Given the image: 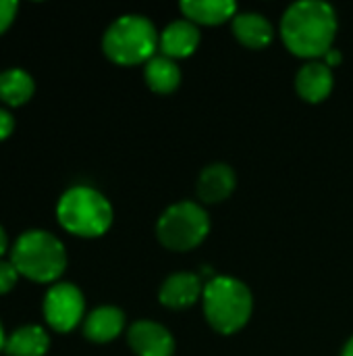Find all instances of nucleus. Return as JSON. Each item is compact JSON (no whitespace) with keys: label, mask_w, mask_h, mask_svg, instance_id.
<instances>
[{"label":"nucleus","mask_w":353,"mask_h":356,"mask_svg":"<svg viewBox=\"0 0 353 356\" xmlns=\"http://www.w3.org/2000/svg\"><path fill=\"white\" fill-rule=\"evenodd\" d=\"M231 29L235 40L250 50H262L275 40V27L262 13H237Z\"/></svg>","instance_id":"obj_14"},{"label":"nucleus","mask_w":353,"mask_h":356,"mask_svg":"<svg viewBox=\"0 0 353 356\" xmlns=\"http://www.w3.org/2000/svg\"><path fill=\"white\" fill-rule=\"evenodd\" d=\"M327 67H331V69H335V67H339L341 65V60H343V56H341V52L337 50V48H333V50H329L322 58H320Z\"/></svg>","instance_id":"obj_22"},{"label":"nucleus","mask_w":353,"mask_h":356,"mask_svg":"<svg viewBox=\"0 0 353 356\" xmlns=\"http://www.w3.org/2000/svg\"><path fill=\"white\" fill-rule=\"evenodd\" d=\"M125 330V313L119 307L104 305L83 319V336L94 344H108Z\"/></svg>","instance_id":"obj_13"},{"label":"nucleus","mask_w":353,"mask_h":356,"mask_svg":"<svg viewBox=\"0 0 353 356\" xmlns=\"http://www.w3.org/2000/svg\"><path fill=\"white\" fill-rule=\"evenodd\" d=\"M19 10V2L15 0H0V35L12 25Z\"/></svg>","instance_id":"obj_20"},{"label":"nucleus","mask_w":353,"mask_h":356,"mask_svg":"<svg viewBox=\"0 0 353 356\" xmlns=\"http://www.w3.org/2000/svg\"><path fill=\"white\" fill-rule=\"evenodd\" d=\"M33 92H35V81L25 69L10 67L0 73V100L6 106L17 108L27 104Z\"/></svg>","instance_id":"obj_18"},{"label":"nucleus","mask_w":353,"mask_h":356,"mask_svg":"<svg viewBox=\"0 0 353 356\" xmlns=\"http://www.w3.org/2000/svg\"><path fill=\"white\" fill-rule=\"evenodd\" d=\"M42 311L50 330L58 334H69L85 317L83 292L71 282H56L48 288Z\"/></svg>","instance_id":"obj_7"},{"label":"nucleus","mask_w":353,"mask_h":356,"mask_svg":"<svg viewBox=\"0 0 353 356\" xmlns=\"http://www.w3.org/2000/svg\"><path fill=\"white\" fill-rule=\"evenodd\" d=\"M50 348V336L42 325H23L6 336L4 355L44 356Z\"/></svg>","instance_id":"obj_17"},{"label":"nucleus","mask_w":353,"mask_h":356,"mask_svg":"<svg viewBox=\"0 0 353 356\" xmlns=\"http://www.w3.org/2000/svg\"><path fill=\"white\" fill-rule=\"evenodd\" d=\"M237 188V173L227 163L206 165L196 181V196L200 204H221L231 198Z\"/></svg>","instance_id":"obj_10"},{"label":"nucleus","mask_w":353,"mask_h":356,"mask_svg":"<svg viewBox=\"0 0 353 356\" xmlns=\"http://www.w3.org/2000/svg\"><path fill=\"white\" fill-rule=\"evenodd\" d=\"M127 344L135 356H173L177 350L171 330L150 319H139L127 330Z\"/></svg>","instance_id":"obj_8"},{"label":"nucleus","mask_w":353,"mask_h":356,"mask_svg":"<svg viewBox=\"0 0 353 356\" xmlns=\"http://www.w3.org/2000/svg\"><path fill=\"white\" fill-rule=\"evenodd\" d=\"M183 73L177 60L156 54L144 65V81L154 94H173L181 86Z\"/></svg>","instance_id":"obj_16"},{"label":"nucleus","mask_w":353,"mask_h":356,"mask_svg":"<svg viewBox=\"0 0 353 356\" xmlns=\"http://www.w3.org/2000/svg\"><path fill=\"white\" fill-rule=\"evenodd\" d=\"M19 271L15 269V265L10 263V261H2L0 259V296H4V294H8L15 286H17V282H19Z\"/></svg>","instance_id":"obj_19"},{"label":"nucleus","mask_w":353,"mask_h":356,"mask_svg":"<svg viewBox=\"0 0 353 356\" xmlns=\"http://www.w3.org/2000/svg\"><path fill=\"white\" fill-rule=\"evenodd\" d=\"M12 129H15V119H12V115H10L6 108H0V142L6 140V138H10Z\"/></svg>","instance_id":"obj_21"},{"label":"nucleus","mask_w":353,"mask_h":356,"mask_svg":"<svg viewBox=\"0 0 353 356\" xmlns=\"http://www.w3.org/2000/svg\"><path fill=\"white\" fill-rule=\"evenodd\" d=\"M6 250H8V236H6L4 227L0 225V259L6 254Z\"/></svg>","instance_id":"obj_23"},{"label":"nucleus","mask_w":353,"mask_h":356,"mask_svg":"<svg viewBox=\"0 0 353 356\" xmlns=\"http://www.w3.org/2000/svg\"><path fill=\"white\" fill-rule=\"evenodd\" d=\"M160 33L144 15H123L114 19L102 35L104 56L119 67L146 65L158 52Z\"/></svg>","instance_id":"obj_4"},{"label":"nucleus","mask_w":353,"mask_h":356,"mask_svg":"<svg viewBox=\"0 0 353 356\" xmlns=\"http://www.w3.org/2000/svg\"><path fill=\"white\" fill-rule=\"evenodd\" d=\"M337 29V13L322 0L293 2L281 17V40L285 48L306 60H320L333 50Z\"/></svg>","instance_id":"obj_1"},{"label":"nucleus","mask_w":353,"mask_h":356,"mask_svg":"<svg viewBox=\"0 0 353 356\" xmlns=\"http://www.w3.org/2000/svg\"><path fill=\"white\" fill-rule=\"evenodd\" d=\"M200 42H202L200 27L187 19H177L160 31L158 50L162 56L179 60V58L191 56L198 50Z\"/></svg>","instance_id":"obj_12"},{"label":"nucleus","mask_w":353,"mask_h":356,"mask_svg":"<svg viewBox=\"0 0 353 356\" xmlns=\"http://www.w3.org/2000/svg\"><path fill=\"white\" fill-rule=\"evenodd\" d=\"M341 356H353V336L347 340V344L343 346V350H341Z\"/></svg>","instance_id":"obj_24"},{"label":"nucleus","mask_w":353,"mask_h":356,"mask_svg":"<svg viewBox=\"0 0 353 356\" xmlns=\"http://www.w3.org/2000/svg\"><path fill=\"white\" fill-rule=\"evenodd\" d=\"M183 19L206 27L223 25L233 21L237 15V4L233 0H183L179 4Z\"/></svg>","instance_id":"obj_15"},{"label":"nucleus","mask_w":353,"mask_h":356,"mask_svg":"<svg viewBox=\"0 0 353 356\" xmlns=\"http://www.w3.org/2000/svg\"><path fill=\"white\" fill-rule=\"evenodd\" d=\"M202 309L208 325L221 336L239 334L252 319L254 294L237 277L214 275L206 282Z\"/></svg>","instance_id":"obj_2"},{"label":"nucleus","mask_w":353,"mask_h":356,"mask_svg":"<svg viewBox=\"0 0 353 356\" xmlns=\"http://www.w3.org/2000/svg\"><path fill=\"white\" fill-rule=\"evenodd\" d=\"M204 286H206V282L198 273L179 271V273L169 275L162 282V286L158 290V300L164 309L185 311L200 302V298L204 294Z\"/></svg>","instance_id":"obj_9"},{"label":"nucleus","mask_w":353,"mask_h":356,"mask_svg":"<svg viewBox=\"0 0 353 356\" xmlns=\"http://www.w3.org/2000/svg\"><path fill=\"white\" fill-rule=\"evenodd\" d=\"M114 219L110 200L92 186L69 188L56 204L58 225L77 238H102Z\"/></svg>","instance_id":"obj_3"},{"label":"nucleus","mask_w":353,"mask_h":356,"mask_svg":"<svg viewBox=\"0 0 353 356\" xmlns=\"http://www.w3.org/2000/svg\"><path fill=\"white\" fill-rule=\"evenodd\" d=\"M295 92L308 104L325 102L335 88V73L322 60H308L295 73Z\"/></svg>","instance_id":"obj_11"},{"label":"nucleus","mask_w":353,"mask_h":356,"mask_svg":"<svg viewBox=\"0 0 353 356\" xmlns=\"http://www.w3.org/2000/svg\"><path fill=\"white\" fill-rule=\"evenodd\" d=\"M10 263L19 275L35 284H56L67 269L64 244L46 229L23 232L12 248Z\"/></svg>","instance_id":"obj_5"},{"label":"nucleus","mask_w":353,"mask_h":356,"mask_svg":"<svg viewBox=\"0 0 353 356\" xmlns=\"http://www.w3.org/2000/svg\"><path fill=\"white\" fill-rule=\"evenodd\" d=\"M210 234V215L196 200H179L162 211L156 221L158 242L173 252L198 248Z\"/></svg>","instance_id":"obj_6"},{"label":"nucleus","mask_w":353,"mask_h":356,"mask_svg":"<svg viewBox=\"0 0 353 356\" xmlns=\"http://www.w3.org/2000/svg\"><path fill=\"white\" fill-rule=\"evenodd\" d=\"M4 344H6V334H4V327L0 323V353H4Z\"/></svg>","instance_id":"obj_25"}]
</instances>
